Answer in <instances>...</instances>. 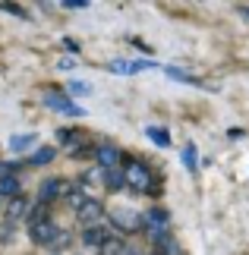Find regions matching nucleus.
<instances>
[{"label": "nucleus", "mask_w": 249, "mask_h": 255, "mask_svg": "<svg viewBox=\"0 0 249 255\" xmlns=\"http://www.w3.org/2000/svg\"><path fill=\"white\" fill-rule=\"evenodd\" d=\"M123 173H126V189H133L136 195H152L155 192L152 189V170H148V164L129 161L123 167Z\"/></svg>", "instance_id": "1"}, {"label": "nucleus", "mask_w": 249, "mask_h": 255, "mask_svg": "<svg viewBox=\"0 0 249 255\" xmlns=\"http://www.w3.org/2000/svg\"><path fill=\"white\" fill-rule=\"evenodd\" d=\"M111 227L120 230V233H139V230H145V224H142V214L139 211L117 208V211H111Z\"/></svg>", "instance_id": "2"}, {"label": "nucleus", "mask_w": 249, "mask_h": 255, "mask_svg": "<svg viewBox=\"0 0 249 255\" xmlns=\"http://www.w3.org/2000/svg\"><path fill=\"white\" fill-rule=\"evenodd\" d=\"M66 195V180H57V176H47V180L38 183V202H47L54 205L57 199Z\"/></svg>", "instance_id": "3"}, {"label": "nucleus", "mask_w": 249, "mask_h": 255, "mask_svg": "<svg viewBox=\"0 0 249 255\" xmlns=\"http://www.w3.org/2000/svg\"><path fill=\"white\" fill-rule=\"evenodd\" d=\"M104 214H107V211H104V205H101V202H98V199H88L82 208L76 211V221L82 224V227H98Z\"/></svg>", "instance_id": "4"}, {"label": "nucleus", "mask_w": 249, "mask_h": 255, "mask_svg": "<svg viewBox=\"0 0 249 255\" xmlns=\"http://www.w3.org/2000/svg\"><path fill=\"white\" fill-rule=\"evenodd\" d=\"M152 66H158V63L155 60H111V63H107V73H114V76H136V73L152 70Z\"/></svg>", "instance_id": "5"}, {"label": "nucleus", "mask_w": 249, "mask_h": 255, "mask_svg": "<svg viewBox=\"0 0 249 255\" xmlns=\"http://www.w3.org/2000/svg\"><path fill=\"white\" fill-rule=\"evenodd\" d=\"M28 211H32V202H28V195L22 192V195H16V199H9V202H6L3 218H6V224H16V221L28 218Z\"/></svg>", "instance_id": "6"}, {"label": "nucleus", "mask_w": 249, "mask_h": 255, "mask_svg": "<svg viewBox=\"0 0 249 255\" xmlns=\"http://www.w3.org/2000/svg\"><path fill=\"white\" fill-rule=\"evenodd\" d=\"M95 161H98V167L101 170H114V167H120V161H123V154H120V148L117 145H98L95 148Z\"/></svg>", "instance_id": "7"}, {"label": "nucleus", "mask_w": 249, "mask_h": 255, "mask_svg": "<svg viewBox=\"0 0 249 255\" xmlns=\"http://www.w3.org/2000/svg\"><path fill=\"white\" fill-rule=\"evenodd\" d=\"M57 224L54 221H44V224H35V227H28V237H32V243L35 246H41V249H47L54 243V237H57Z\"/></svg>", "instance_id": "8"}, {"label": "nucleus", "mask_w": 249, "mask_h": 255, "mask_svg": "<svg viewBox=\"0 0 249 255\" xmlns=\"http://www.w3.org/2000/svg\"><path fill=\"white\" fill-rule=\"evenodd\" d=\"M44 104L51 107V111H60V114H69V117H82V111H79V107L69 101L66 95H60L57 92V88H51V92L44 95Z\"/></svg>", "instance_id": "9"}, {"label": "nucleus", "mask_w": 249, "mask_h": 255, "mask_svg": "<svg viewBox=\"0 0 249 255\" xmlns=\"http://www.w3.org/2000/svg\"><path fill=\"white\" fill-rule=\"evenodd\" d=\"M79 240H82V246H88V249H101L104 243L111 240V230H107L104 224H98V227H82Z\"/></svg>", "instance_id": "10"}, {"label": "nucleus", "mask_w": 249, "mask_h": 255, "mask_svg": "<svg viewBox=\"0 0 249 255\" xmlns=\"http://www.w3.org/2000/svg\"><path fill=\"white\" fill-rule=\"evenodd\" d=\"M16 195H22V180H19L16 173H3L0 176V199H16Z\"/></svg>", "instance_id": "11"}, {"label": "nucleus", "mask_w": 249, "mask_h": 255, "mask_svg": "<svg viewBox=\"0 0 249 255\" xmlns=\"http://www.w3.org/2000/svg\"><path fill=\"white\" fill-rule=\"evenodd\" d=\"M98 255H133V246H129L123 237H111L101 249H98Z\"/></svg>", "instance_id": "12"}, {"label": "nucleus", "mask_w": 249, "mask_h": 255, "mask_svg": "<svg viewBox=\"0 0 249 255\" xmlns=\"http://www.w3.org/2000/svg\"><path fill=\"white\" fill-rule=\"evenodd\" d=\"M63 199H66L69 208H76V211H79V208H82V205L88 202L85 186H82V183H76V186H73V183H66V195H63Z\"/></svg>", "instance_id": "13"}, {"label": "nucleus", "mask_w": 249, "mask_h": 255, "mask_svg": "<svg viewBox=\"0 0 249 255\" xmlns=\"http://www.w3.org/2000/svg\"><path fill=\"white\" fill-rule=\"evenodd\" d=\"M104 186H107L111 192H123V189H126V173H123V167L104 170Z\"/></svg>", "instance_id": "14"}, {"label": "nucleus", "mask_w": 249, "mask_h": 255, "mask_svg": "<svg viewBox=\"0 0 249 255\" xmlns=\"http://www.w3.org/2000/svg\"><path fill=\"white\" fill-rule=\"evenodd\" d=\"M44 221H51V205H47V202H35L32 211H28V218H25V224L35 227V224H44Z\"/></svg>", "instance_id": "15"}, {"label": "nucleus", "mask_w": 249, "mask_h": 255, "mask_svg": "<svg viewBox=\"0 0 249 255\" xmlns=\"http://www.w3.org/2000/svg\"><path fill=\"white\" fill-rule=\"evenodd\" d=\"M35 139H38L35 132H25V135H13V139H9V151L22 154V151H28V148L35 145Z\"/></svg>", "instance_id": "16"}, {"label": "nucleus", "mask_w": 249, "mask_h": 255, "mask_svg": "<svg viewBox=\"0 0 249 255\" xmlns=\"http://www.w3.org/2000/svg\"><path fill=\"white\" fill-rule=\"evenodd\" d=\"M69 246H73V233H69V230H57V237H54V243L47 249H51V255H60Z\"/></svg>", "instance_id": "17"}, {"label": "nucleus", "mask_w": 249, "mask_h": 255, "mask_svg": "<svg viewBox=\"0 0 249 255\" xmlns=\"http://www.w3.org/2000/svg\"><path fill=\"white\" fill-rule=\"evenodd\" d=\"M145 135H148V139H152V142L158 145V148H167V145H171V132H167L164 126H148Z\"/></svg>", "instance_id": "18"}, {"label": "nucleus", "mask_w": 249, "mask_h": 255, "mask_svg": "<svg viewBox=\"0 0 249 255\" xmlns=\"http://www.w3.org/2000/svg\"><path fill=\"white\" fill-rule=\"evenodd\" d=\"M54 148H38L35 154H32V158H28V164H32V167H44V164H51L54 161Z\"/></svg>", "instance_id": "19"}, {"label": "nucleus", "mask_w": 249, "mask_h": 255, "mask_svg": "<svg viewBox=\"0 0 249 255\" xmlns=\"http://www.w3.org/2000/svg\"><path fill=\"white\" fill-rule=\"evenodd\" d=\"M79 183H82V186H101V183H104V170H101V167H88Z\"/></svg>", "instance_id": "20"}, {"label": "nucleus", "mask_w": 249, "mask_h": 255, "mask_svg": "<svg viewBox=\"0 0 249 255\" xmlns=\"http://www.w3.org/2000/svg\"><path fill=\"white\" fill-rule=\"evenodd\" d=\"M66 92H69V95H76V98H85V95H92V85L82 82V79H73V82L66 85Z\"/></svg>", "instance_id": "21"}, {"label": "nucleus", "mask_w": 249, "mask_h": 255, "mask_svg": "<svg viewBox=\"0 0 249 255\" xmlns=\"http://www.w3.org/2000/svg\"><path fill=\"white\" fill-rule=\"evenodd\" d=\"M183 164H186V170H199V161H196V145H186V148H183Z\"/></svg>", "instance_id": "22"}, {"label": "nucleus", "mask_w": 249, "mask_h": 255, "mask_svg": "<svg viewBox=\"0 0 249 255\" xmlns=\"http://www.w3.org/2000/svg\"><path fill=\"white\" fill-rule=\"evenodd\" d=\"M164 73L171 76V79H180V82H189V85H199V79H193V76H186L183 70H177V66H167Z\"/></svg>", "instance_id": "23"}, {"label": "nucleus", "mask_w": 249, "mask_h": 255, "mask_svg": "<svg viewBox=\"0 0 249 255\" xmlns=\"http://www.w3.org/2000/svg\"><path fill=\"white\" fill-rule=\"evenodd\" d=\"M0 9H3V13H13V16H19V19H28V13L19 3H0Z\"/></svg>", "instance_id": "24"}, {"label": "nucleus", "mask_w": 249, "mask_h": 255, "mask_svg": "<svg viewBox=\"0 0 249 255\" xmlns=\"http://www.w3.org/2000/svg\"><path fill=\"white\" fill-rule=\"evenodd\" d=\"M9 240H13V224H3L0 227V246H9Z\"/></svg>", "instance_id": "25"}, {"label": "nucleus", "mask_w": 249, "mask_h": 255, "mask_svg": "<svg viewBox=\"0 0 249 255\" xmlns=\"http://www.w3.org/2000/svg\"><path fill=\"white\" fill-rule=\"evenodd\" d=\"M57 139L73 145V139H76V129H57ZM69 145H66V148H69Z\"/></svg>", "instance_id": "26"}, {"label": "nucleus", "mask_w": 249, "mask_h": 255, "mask_svg": "<svg viewBox=\"0 0 249 255\" xmlns=\"http://www.w3.org/2000/svg\"><path fill=\"white\" fill-rule=\"evenodd\" d=\"M63 6H66V9H85V6H88V0H66Z\"/></svg>", "instance_id": "27"}, {"label": "nucleus", "mask_w": 249, "mask_h": 255, "mask_svg": "<svg viewBox=\"0 0 249 255\" xmlns=\"http://www.w3.org/2000/svg\"><path fill=\"white\" fill-rule=\"evenodd\" d=\"M63 44H66L69 54H79V41H76V38H63Z\"/></svg>", "instance_id": "28"}, {"label": "nucleus", "mask_w": 249, "mask_h": 255, "mask_svg": "<svg viewBox=\"0 0 249 255\" xmlns=\"http://www.w3.org/2000/svg\"><path fill=\"white\" fill-rule=\"evenodd\" d=\"M73 66H76V60H69V57H63V60L57 63V70H63V73H66V70H73Z\"/></svg>", "instance_id": "29"}, {"label": "nucleus", "mask_w": 249, "mask_h": 255, "mask_svg": "<svg viewBox=\"0 0 249 255\" xmlns=\"http://www.w3.org/2000/svg\"><path fill=\"white\" fill-rule=\"evenodd\" d=\"M240 13H243V16H246V19H249V6H240Z\"/></svg>", "instance_id": "30"}]
</instances>
